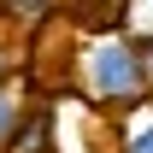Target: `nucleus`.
I'll return each mask as SVG.
<instances>
[{
	"label": "nucleus",
	"mask_w": 153,
	"mask_h": 153,
	"mask_svg": "<svg viewBox=\"0 0 153 153\" xmlns=\"http://www.w3.org/2000/svg\"><path fill=\"white\" fill-rule=\"evenodd\" d=\"M88 82L106 106H141L147 100V59L130 41H100L88 53Z\"/></svg>",
	"instance_id": "nucleus-1"
},
{
	"label": "nucleus",
	"mask_w": 153,
	"mask_h": 153,
	"mask_svg": "<svg viewBox=\"0 0 153 153\" xmlns=\"http://www.w3.org/2000/svg\"><path fill=\"white\" fill-rule=\"evenodd\" d=\"M124 153H153V124H141V130L124 141Z\"/></svg>",
	"instance_id": "nucleus-2"
},
{
	"label": "nucleus",
	"mask_w": 153,
	"mask_h": 153,
	"mask_svg": "<svg viewBox=\"0 0 153 153\" xmlns=\"http://www.w3.org/2000/svg\"><path fill=\"white\" fill-rule=\"evenodd\" d=\"M6 130H18V106H12V100L0 94V135H6Z\"/></svg>",
	"instance_id": "nucleus-3"
},
{
	"label": "nucleus",
	"mask_w": 153,
	"mask_h": 153,
	"mask_svg": "<svg viewBox=\"0 0 153 153\" xmlns=\"http://www.w3.org/2000/svg\"><path fill=\"white\" fill-rule=\"evenodd\" d=\"M141 6H153V0H141Z\"/></svg>",
	"instance_id": "nucleus-4"
}]
</instances>
